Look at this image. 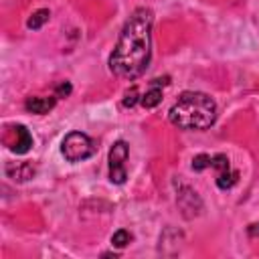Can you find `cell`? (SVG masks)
Segmentation results:
<instances>
[{"label": "cell", "instance_id": "obj_1", "mask_svg": "<svg viewBox=\"0 0 259 259\" xmlns=\"http://www.w3.org/2000/svg\"><path fill=\"white\" fill-rule=\"evenodd\" d=\"M152 24L154 12L146 6H140L130 14L115 49L109 55V69L113 75L134 81L146 73L152 59Z\"/></svg>", "mask_w": 259, "mask_h": 259}, {"label": "cell", "instance_id": "obj_2", "mask_svg": "<svg viewBox=\"0 0 259 259\" xmlns=\"http://www.w3.org/2000/svg\"><path fill=\"white\" fill-rule=\"evenodd\" d=\"M170 121L180 130H206L217 119V103L200 91H184L168 111Z\"/></svg>", "mask_w": 259, "mask_h": 259}, {"label": "cell", "instance_id": "obj_3", "mask_svg": "<svg viewBox=\"0 0 259 259\" xmlns=\"http://www.w3.org/2000/svg\"><path fill=\"white\" fill-rule=\"evenodd\" d=\"M61 154L69 162H81V160H87V158H91L95 154V144L87 134L71 132V134H67L63 138Z\"/></svg>", "mask_w": 259, "mask_h": 259}, {"label": "cell", "instance_id": "obj_4", "mask_svg": "<svg viewBox=\"0 0 259 259\" xmlns=\"http://www.w3.org/2000/svg\"><path fill=\"white\" fill-rule=\"evenodd\" d=\"M130 154V146L123 140H117L109 150V180L113 184H123L127 178L125 160Z\"/></svg>", "mask_w": 259, "mask_h": 259}, {"label": "cell", "instance_id": "obj_5", "mask_svg": "<svg viewBox=\"0 0 259 259\" xmlns=\"http://www.w3.org/2000/svg\"><path fill=\"white\" fill-rule=\"evenodd\" d=\"M210 168L217 170V186L221 190H229L237 184V178H239V172L231 168V162L225 154H217L210 158Z\"/></svg>", "mask_w": 259, "mask_h": 259}, {"label": "cell", "instance_id": "obj_6", "mask_svg": "<svg viewBox=\"0 0 259 259\" xmlns=\"http://www.w3.org/2000/svg\"><path fill=\"white\" fill-rule=\"evenodd\" d=\"M10 130H12V134H14V142H10L8 148H10L14 154H26V152L32 148V136H30V132H28L24 125H20V123L12 125Z\"/></svg>", "mask_w": 259, "mask_h": 259}, {"label": "cell", "instance_id": "obj_7", "mask_svg": "<svg viewBox=\"0 0 259 259\" xmlns=\"http://www.w3.org/2000/svg\"><path fill=\"white\" fill-rule=\"evenodd\" d=\"M4 172L14 182H26L36 174V168L32 162H12V164H6Z\"/></svg>", "mask_w": 259, "mask_h": 259}, {"label": "cell", "instance_id": "obj_8", "mask_svg": "<svg viewBox=\"0 0 259 259\" xmlns=\"http://www.w3.org/2000/svg\"><path fill=\"white\" fill-rule=\"evenodd\" d=\"M55 103H57V95H53V97H28L26 103H24V107L30 113L45 115V113H49L55 107Z\"/></svg>", "mask_w": 259, "mask_h": 259}, {"label": "cell", "instance_id": "obj_9", "mask_svg": "<svg viewBox=\"0 0 259 259\" xmlns=\"http://www.w3.org/2000/svg\"><path fill=\"white\" fill-rule=\"evenodd\" d=\"M160 101H162V89H160L158 85H152V87L142 95V99H140V103H142L146 109H154L156 105H160Z\"/></svg>", "mask_w": 259, "mask_h": 259}, {"label": "cell", "instance_id": "obj_10", "mask_svg": "<svg viewBox=\"0 0 259 259\" xmlns=\"http://www.w3.org/2000/svg\"><path fill=\"white\" fill-rule=\"evenodd\" d=\"M49 18H51L49 8H40V10L32 12V16L26 20V26H28V28H32V30H38L45 22H49Z\"/></svg>", "mask_w": 259, "mask_h": 259}, {"label": "cell", "instance_id": "obj_11", "mask_svg": "<svg viewBox=\"0 0 259 259\" xmlns=\"http://www.w3.org/2000/svg\"><path fill=\"white\" fill-rule=\"evenodd\" d=\"M130 241H132V235H130V231H125V229H119V231H115V233L111 235V245L117 247V249L127 247Z\"/></svg>", "mask_w": 259, "mask_h": 259}, {"label": "cell", "instance_id": "obj_12", "mask_svg": "<svg viewBox=\"0 0 259 259\" xmlns=\"http://www.w3.org/2000/svg\"><path fill=\"white\" fill-rule=\"evenodd\" d=\"M204 168H210V156L206 154H198L192 158V170L194 172H202Z\"/></svg>", "mask_w": 259, "mask_h": 259}, {"label": "cell", "instance_id": "obj_13", "mask_svg": "<svg viewBox=\"0 0 259 259\" xmlns=\"http://www.w3.org/2000/svg\"><path fill=\"white\" fill-rule=\"evenodd\" d=\"M138 101V89L136 87H130L125 91V97H123V107H134Z\"/></svg>", "mask_w": 259, "mask_h": 259}, {"label": "cell", "instance_id": "obj_14", "mask_svg": "<svg viewBox=\"0 0 259 259\" xmlns=\"http://www.w3.org/2000/svg\"><path fill=\"white\" fill-rule=\"evenodd\" d=\"M71 89H73L71 83H69V81H63V83L57 85L55 95H57V97H69V95H71Z\"/></svg>", "mask_w": 259, "mask_h": 259}, {"label": "cell", "instance_id": "obj_15", "mask_svg": "<svg viewBox=\"0 0 259 259\" xmlns=\"http://www.w3.org/2000/svg\"><path fill=\"white\" fill-rule=\"evenodd\" d=\"M249 235H251V237H257V235H259V223H255V225L249 227Z\"/></svg>", "mask_w": 259, "mask_h": 259}]
</instances>
